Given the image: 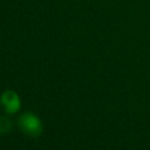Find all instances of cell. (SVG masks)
Returning a JSON list of instances; mask_svg holds the SVG:
<instances>
[{"label":"cell","mask_w":150,"mask_h":150,"mask_svg":"<svg viewBox=\"0 0 150 150\" xmlns=\"http://www.w3.org/2000/svg\"><path fill=\"white\" fill-rule=\"evenodd\" d=\"M19 128L30 137H38L42 134L43 125L41 120L33 112H25L18 120Z\"/></svg>","instance_id":"cell-1"},{"label":"cell","mask_w":150,"mask_h":150,"mask_svg":"<svg viewBox=\"0 0 150 150\" xmlns=\"http://www.w3.org/2000/svg\"><path fill=\"white\" fill-rule=\"evenodd\" d=\"M0 104L7 114H15L20 110L21 103L18 94L13 90H7L1 95Z\"/></svg>","instance_id":"cell-2"},{"label":"cell","mask_w":150,"mask_h":150,"mask_svg":"<svg viewBox=\"0 0 150 150\" xmlns=\"http://www.w3.org/2000/svg\"><path fill=\"white\" fill-rule=\"evenodd\" d=\"M9 127H11L9 120L8 118H5V117H0V132L8 131L9 130Z\"/></svg>","instance_id":"cell-3"}]
</instances>
